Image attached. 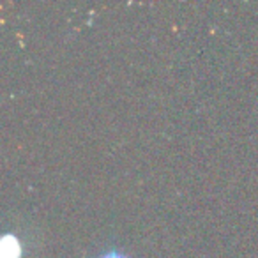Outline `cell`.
I'll list each match as a JSON object with an SVG mask.
<instances>
[{"mask_svg": "<svg viewBox=\"0 0 258 258\" xmlns=\"http://www.w3.org/2000/svg\"><path fill=\"white\" fill-rule=\"evenodd\" d=\"M20 246H18V239L16 237H9L6 235L4 239V256L2 258H20Z\"/></svg>", "mask_w": 258, "mask_h": 258, "instance_id": "obj_1", "label": "cell"}, {"mask_svg": "<svg viewBox=\"0 0 258 258\" xmlns=\"http://www.w3.org/2000/svg\"><path fill=\"white\" fill-rule=\"evenodd\" d=\"M96 258H131L129 254H125L122 249H118V247H108V249H104L103 253H99Z\"/></svg>", "mask_w": 258, "mask_h": 258, "instance_id": "obj_2", "label": "cell"}]
</instances>
